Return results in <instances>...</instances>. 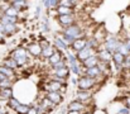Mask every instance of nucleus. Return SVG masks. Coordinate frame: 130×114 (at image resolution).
Masks as SVG:
<instances>
[{"mask_svg": "<svg viewBox=\"0 0 130 114\" xmlns=\"http://www.w3.org/2000/svg\"><path fill=\"white\" fill-rule=\"evenodd\" d=\"M39 31L42 33H48L51 31V23H49V17L48 15H44L41 18V22H39Z\"/></svg>", "mask_w": 130, "mask_h": 114, "instance_id": "aec40b11", "label": "nucleus"}, {"mask_svg": "<svg viewBox=\"0 0 130 114\" xmlns=\"http://www.w3.org/2000/svg\"><path fill=\"white\" fill-rule=\"evenodd\" d=\"M82 75L90 76V77H93V79H97L99 82L102 77H105V75L101 72V70L99 69V66H93V67H88V69H84L82 71Z\"/></svg>", "mask_w": 130, "mask_h": 114, "instance_id": "9b49d317", "label": "nucleus"}, {"mask_svg": "<svg viewBox=\"0 0 130 114\" xmlns=\"http://www.w3.org/2000/svg\"><path fill=\"white\" fill-rule=\"evenodd\" d=\"M49 100H52L56 105H61L63 102H64V95L61 94L59 91H48L44 94Z\"/></svg>", "mask_w": 130, "mask_h": 114, "instance_id": "ddd939ff", "label": "nucleus"}, {"mask_svg": "<svg viewBox=\"0 0 130 114\" xmlns=\"http://www.w3.org/2000/svg\"><path fill=\"white\" fill-rule=\"evenodd\" d=\"M63 56H64V53L63 52H61V51H56L54 53H53V56H51L47 61H48V64H49V66H52V65H54V64H57V62H59L61 60H63Z\"/></svg>", "mask_w": 130, "mask_h": 114, "instance_id": "393cba45", "label": "nucleus"}, {"mask_svg": "<svg viewBox=\"0 0 130 114\" xmlns=\"http://www.w3.org/2000/svg\"><path fill=\"white\" fill-rule=\"evenodd\" d=\"M8 1L10 3L11 6H14L15 9H18L20 13L28 9V3H27V0H8Z\"/></svg>", "mask_w": 130, "mask_h": 114, "instance_id": "6ab92c4d", "label": "nucleus"}, {"mask_svg": "<svg viewBox=\"0 0 130 114\" xmlns=\"http://www.w3.org/2000/svg\"><path fill=\"white\" fill-rule=\"evenodd\" d=\"M58 5H59V0H51V1H49V6H51V9H56Z\"/></svg>", "mask_w": 130, "mask_h": 114, "instance_id": "473e14b6", "label": "nucleus"}, {"mask_svg": "<svg viewBox=\"0 0 130 114\" xmlns=\"http://www.w3.org/2000/svg\"><path fill=\"white\" fill-rule=\"evenodd\" d=\"M86 47H90V48H93V49H96V51H99V48L101 47V43L96 39V38L93 37H87V44Z\"/></svg>", "mask_w": 130, "mask_h": 114, "instance_id": "cd10ccee", "label": "nucleus"}, {"mask_svg": "<svg viewBox=\"0 0 130 114\" xmlns=\"http://www.w3.org/2000/svg\"><path fill=\"white\" fill-rule=\"evenodd\" d=\"M22 104V102L17 98V96H13L11 99H9L8 102H6V108L9 109V110H11V112H14L19 105Z\"/></svg>", "mask_w": 130, "mask_h": 114, "instance_id": "a878e982", "label": "nucleus"}, {"mask_svg": "<svg viewBox=\"0 0 130 114\" xmlns=\"http://www.w3.org/2000/svg\"><path fill=\"white\" fill-rule=\"evenodd\" d=\"M67 114H82L81 112H75V110H68Z\"/></svg>", "mask_w": 130, "mask_h": 114, "instance_id": "58836bf2", "label": "nucleus"}, {"mask_svg": "<svg viewBox=\"0 0 130 114\" xmlns=\"http://www.w3.org/2000/svg\"><path fill=\"white\" fill-rule=\"evenodd\" d=\"M97 56H99L100 61H102V62H112V53H111L110 51L105 49L102 46L99 48Z\"/></svg>", "mask_w": 130, "mask_h": 114, "instance_id": "4468645a", "label": "nucleus"}, {"mask_svg": "<svg viewBox=\"0 0 130 114\" xmlns=\"http://www.w3.org/2000/svg\"><path fill=\"white\" fill-rule=\"evenodd\" d=\"M53 75L58 76V77H62V79H64V80H68L70 77H71V70H70V66H67V67H63V69H59V70H56L54 72H53Z\"/></svg>", "mask_w": 130, "mask_h": 114, "instance_id": "4be33fe9", "label": "nucleus"}, {"mask_svg": "<svg viewBox=\"0 0 130 114\" xmlns=\"http://www.w3.org/2000/svg\"><path fill=\"white\" fill-rule=\"evenodd\" d=\"M32 105H33V104H29V103H22V104L14 110V113L15 114H28V112H29V109H30Z\"/></svg>", "mask_w": 130, "mask_h": 114, "instance_id": "bb28decb", "label": "nucleus"}, {"mask_svg": "<svg viewBox=\"0 0 130 114\" xmlns=\"http://www.w3.org/2000/svg\"><path fill=\"white\" fill-rule=\"evenodd\" d=\"M8 114H9V113H8Z\"/></svg>", "mask_w": 130, "mask_h": 114, "instance_id": "a19ab883", "label": "nucleus"}, {"mask_svg": "<svg viewBox=\"0 0 130 114\" xmlns=\"http://www.w3.org/2000/svg\"><path fill=\"white\" fill-rule=\"evenodd\" d=\"M54 19L58 23V26L61 27V29H64V28H67V27H70V26H72L77 22L76 13L75 14H68V15H57Z\"/></svg>", "mask_w": 130, "mask_h": 114, "instance_id": "39448f33", "label": "nucleus"}, {"mask_svg": "<svg viewBox=\"0 0 130 114\" xmlns=\"http://www.w3.org/2000/svg\"><path fill=\"white\" fill-rule=\"evenodd\" d=\"M99 62H100L99 56H97V55H93V56L88 57L87 60H85L84 62H81V65H82V67H84V69H88V67L97 66V65H99Z\"/></svg>", "mask_w": 130, "mask_h": 114, "instance_id": "a211bd4d", "label": "nucleus"}, {"mask_svg": "<svg viewBox=\"0 0 130 114\" xmlns=\"http://www.w3.org/2000/svg\"><path fill=\"white\" fill-rule=\"evenodd\" d=\"M62 31H63L64 33L70 34L71 37H73L75 39H77V38H82V37L87 38V34H86L85 28H84L78 22H76L75 24H72V26H70V27H67V28L62 29Z\"/></svg>", "mask_w": 130, "mask_h": 114, "instance_id": "7ed1b4c3", "label": "nucleus"}, {"mask_svg": "<svg viewBox=\"0 0 130 114\" xmlns=\"http://www.w3.org/2000/svg\"><path fill=\"white\" fill-rule=\"evenodd\" d=\"M87 44V38L86 37H82V38H77L73 41V43L71 44V49L73 52H78L81 49H84L86 47Z\"/></svg>", "mask_w": 130, "mask_h": 114, "instance_id": "2eb2a0df", "label": "nucleus"}, {"mask_svg": "<svg viewBox=\"0 0 130 114\" xmlns=\"http://www.w3.org/2000/svg\"><path fill=\"white\" fill-rule=\"evenodd\" d=\"M71 1H72V3H73L76 6H77L78 4H81V3H82V0H71Z\"/></svg>", "mask_w": 130, "mask_h": 114, "instance_id": "4c0bfd02", "label": "nucleus"}, {"mask_svg": "<svg viewBox=\"0 0 130 114\" xmlns=\"http://www.w3.org/2000/svg\"><path fill=\"white\" fill-rule=\"evenodd\" d=\"M93 55H97V51L93 49V48H90V47H85L84 49L76 52V56H77V60L80 62H84L85 60H87L88 57L93 56Z\"/></svg>", "mask_w": 130, "mask_h": 114, "instance_id": "f8f14e48", "label": "nucleus"}, {"mask_svg": "<svg viewBox=\"0 0 130 114\" xmlns=\"http://www.w3.org/2000/svg\"><path fill=\"white\" fill-rule=\"evenodd\" d=\"M4 14H6V15H9V17H15V18H20V11L18 10V9H15L14 6H8L4 11H3Z\"/></svg>", "mask_w": 130, "mask_h": 114, "instance_id": "c85d7f7f", "label": "nucleus"}, {"mask_svg": "<svg viewBox=\"0 0 130 114\" xmlns=\"http://www.w3.org/2000/svg\"><path fill=\"white\" fill-rule=\"evenodd\" d=\"M125 105H126L128 108H130V95L128 98H125Z\"/></svg>", "mask_w": 130, "mask_h": 114, "instance_id": "e433bc0d", "label": "nucleus"}, {"mask_svg": "<svg viewBox=\"0 0 130 114\" xmlns=\"http://www.w3.org/2000/svg\"><path fill=\"white\" fill-rule=\"evenodd\" d=\"M121 44H123V41L120 39L119 36L107 33V36H106L104 43H102L101 46H102L105 49H107V51H110L111 53H114V52H118V51L120 49Z\"/></svg>", "mask_w": 130, "mask_h": 114, "instance_id": "f03ea898", "label": "nucleus"}, {"mask_svg": "<svg viewBox=\"0 0 130 114\" xmlns=\"http://www.w3.org/2000/svg\"><path fill=\"white\" fill-rule=\"evenodd\" d=\"M19 31V24L18 23H8L5 24V36L10 37L13 34H15Z\"/></svg>", "mask_w": 130, "mask_h": 114, "instance_id": "412c9836", "label": "nucleus"}, {"mask_svg": "<svg viewBox=\"0 0 130 114\" xmlns=\"http://www.w3.org/2000/svg\"><path fill=\"white\" fill-rule=\"evenodd\" d=\"M13 96H15V91L14 87H0V99L8 102L9 99H11Z\"/></svg>", "mask_w": 130, "mask_h": 114, "instance_id": "dca6fc26", "label": "nucleus"}, {"mask_svg": "<svg viewBox=\"0 0 130 114\" xmlns=\"http://www.w3.org/2000/svg\"><path fill=\"white\" fill-rule=\"evenodd\" d=\"M78 79H80V76L77 75H71V77H70V84L71 85H73V86H77V84H78Z\"/></svg>", "mask_w": 130, "mask_h": 114, "instance_id": "2f4dec72", "label": "nucleus"}, {"mask_svg": "<svg viewBox=\"0 0 130 114\" xmlns=\"http://www.w3.org/2000/svg\"><path fill=\"white\" fill-rule=\"evenodd\" d=\"M42 9H43V5H42V4H39V5L36 8V10H34V19H39V18H41Z\"/></svg>", "mask_w": 130, "mask_h": 114, "instance_id": "7c9ffc66", "label": "nucleus"}, {"mask_svg": "<svg viewBox=\"0 0 130 114\" xmlns=\"http://www.w3.org/2000/svg\"><path fill=\"white\" fill-rule=\"evenodd\" d=\"M93 96V93L92 90H81V89H77L76 93H75V99H78L84 103L88 104V102L92 99Z\"/></svg>", "mask_w": 130, "mask_h": 114, "instance_id": "9d476101", "label": "nucleus"}, {"mask_svg": "<svg viewBox=\"0 0 130 114\" xmlns=\"http://www.w3.org/2000/svg\"><path fill=\"white\" fill-rule=\"evenodd\" d=\"M99 84L97 79L90 77L86 75H81L78 79V84H77V89L81 90H93V87Z\"/></svg>", "mask_w": 130, "mask_h": 114, "instance_id": "20e7f679", "label": "nucleus"}, {"mask_svg": "<svg viewBox=\"0 0 130 114\" xmlns=\"http://www.w3.org/2000/svg\"><path fill=\"white\" fill-rule=\"evenodd\" d=\"M3 65H5L6 67H9V69H13V70H19L20 67H19V64L17 62V60H14L11 56H6V57H4L3 58V62H1Z\"/></svg>", "mask_w": 130, "mask_h": 114, "instance_id": "f3484780", "label": "nucleus"}, {"mask_svg": "<svg viewBox=\"0 0 130 114\" xmlns=\"http://www.w3.org/2000/svg\"><path fill=\"white\" fill-rule=\"evenodd\" d=\"M57 49H56V47L53 46V43H51L49 46H47V47H44V48H42V58H44V60H48L51 56H53V53L56 52Z\"/></svg>", "mask_w": 130, "mask_h": 114, "instance_id": "5701e85b", "label": "nucleus"}, {"mask_svg": "<svg viewBox=\"0 0 130 114\" xmlns=\"http://www.w3.org/2000/svg\"><path fill=\"white\" fill-rule=\"evenodd\" d=\"M49 1L51 0H41V4L43 5V8L45 10H49L51 9V6H49Z\"/></svg>", "mask_w": 130, "mask_h": 114, "instance_id": "72a5a7b5", "label": "nucleus"}, {"mask_svg": "<svg viewBox=\"0 0 130 114\" xmlns=\"http://www.w3.org/2000/svg\"><path fill=\"white\" fill-rule=\"evenodd\" d=\"M37 104H39L45 112H49V113H52V112H53L54 109H57V107H58V105H56L52 100H49L45 95H43L42 98H39V99L37 100Z\"/></svg>", "mask_w": 130, "mask_h": 114, "instance_id": "1a4fd4ad", "label": "nucleus"}, {"mask_svg": "<svg viewBox=\"0 0 130 114\" xmlns=\"http://www.w3.org/2000/svg\"><path fill=\"white\" fill-rule=\"evenodd\" d=\"M51 114H54V113H51Z\"/></svg>", "mask_w": 130, "mask_h": 114, "instance_id": "ea45409f", "label": "nucleus"}, {"mask_svg": "<svg viewBox=\"0 0 130 114\" xmlns=\"http://www.w3.org/2000/svg\"><path fill=\"white\" fill-rule=\"evenodd\" d=\"M29 52V55L33 57V58H38L42 56V46L39 43V41H33L30 42L27 47H25Z\"/></svg>", "mask_w": 130, "mask_h": 114, "instance_id": "0eeeda50", "label": "nucleus"}, {"mask_svg": "<svg viewBox=\"0 0 130 114\" xmlns=\"http://www.w3.org/2000/svg\"><path fill=\"white\" fill-rule=\"evenodd\" d=\"M59 5H63V6H68V8H73V9H76V5H75L71 0H59Z\"/></svg>", "mask_w": 130, "mask_h": 114, "instance_id": "c756f323", "label": "nucleus"}, {"mask_svg": "<svg viewBox=\"0 0 130 114\" xmlns=\"http://www.w3.org/2000/svg\"><path fill=\"white\" fill-rule=\"evenodd\" d=\"M67 109L68 110H75V112H81L82 114L88 113L87 112V109H88L87 104L84 103V102H81V100H78V99H72L71 102H68Z\"/></svg>", "mask_w": 130, "mask_h": 114, "instance_id": "423d86ee", "label": "nucleus"}, {"mask_svg": "<svg viewBox=\"0 0 130 114\" xmlns=\"http://www.w3.org/2000/svg\"><path fill=\"white\" fill-rule=\"evenodd\" d=\"M9 56H11L14 60H17V62L19 64V67L20 69H24L30 61H32V56L29 55V52H28V49L24 47V46H18V47H15L10 53H9Z\"/></svg>", "mask_w": 130, "mask_h": 114, "instance_id": "f257e3e1", "label": "nucleus"}, {"mask_svg": "<svg viewBox=\"0 0 130 114\" xmlns=\"http://www.w3.org/2000/svg\"><path fill=\"white\" fill-rule=\"evenodd\" d=\"M6 43V36L4 33H0V44H5Z\"/></svg>", "mask_w": 130, "mask_h": 114, "instance_id": "c9c22d12", "label": "nucleus"}, {"mask_svg": "<svg viewBox=\"0 0 130 114\" xmlns=\"http://www.w3.org/2000/svg\"><path fill=\"white\" fill-rule=\"evenodd\" d=\"M28 114H39L38 109H37V107H36V104H33V105L30 107V109H29Z\"/></svg>", "mask_w": 130, "mask_h": 114, "instance_id": "f704fd0d", "label": "nucleus"}, {"mask_svg": "<svg viewBox=\"0 0 130 114\" xmlns=\"http://www.w3.org/2000/svg\"><path fill=\"white\" fill-rule=\"evenodd\" d=\"M52 43H53V46L56 47V49H58V51H61V52H63V53H66L67 51H70V49H71L70 44H67V43H66V42L62 39V38L59 37L57 33L54 34Z\"/></svg>", "mask_w": 130, "mask_h": 114, "instance_id": "6e6552de", "label": "nucleus"}, {"mask_svg": "<svg viewBox=\"0 0 130 114\" xmlns=\"http://www.w3.org/2000/svg\"><path fill=\"white\" fill-rule=\"evenodd\" d=\"M56 11H57L58 15H68V14H75L76 9L68 8V6H63V5H58L56 8Z\"/></svg>", "mask_w": 130, "mask_h": 114, "instance_id": "b1692460", "label": "nucleus"}]
</instances>
